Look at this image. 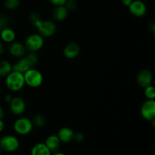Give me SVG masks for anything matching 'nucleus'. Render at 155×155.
Segmentation results:
<instances>
[{
	"label": "nucleus",
	"instance_id": "obj_1",
	"mask_svg": "<svg viewBox=\"0 0 155 155\" xmlns=\"http://www.w3.org/2000/svg\"><path fill=\"white\" fill-rule=\"evenodd\" d=\"M6 87L12 92L21 90L25 85L24 74L16 71H12L5 77Z\"/></svg>",
	"mask_w": 155,
	"mask_h": 155
},
{
	"label": "nucleus",
	"instance_id": "obj_2",
	"mask_svg": "<svg viewBox=\"0 0 155 155\" xmlns=\"http://www.w3.org/2000/svg\"><path fill=\"white\" fill-rule=\"evenodd\" d=\"M25 84L32 88H37L42 85L43 82V76L42 73L34 68H30L24 73Z\"/></svg>",
	"mask_w": 155,
	"mask_h": 155
},
{
	"label": "nucleus",
	"instance_id": "obj_3",
	"mask_svg": "<svg viewBox=\"0 0 155 155\" xmlns=\"http://www.w3.org/2000/svg\"><path fill=\"white\" fill-rule=\"evenodd\" d=\"M44 45V37L39 33H33L26 39L24 46L27 51L35 52L42 48Z\"/></svg>",
	"mask_w": 155,
	"mask_h": 155
},
{
	"label": "nucleus",
	"instance_id": "obj_4",
	"mask_svg": "<svg viewBox=\"0 0 155 155\" xmlns=\"http://www.w3.org/2000/svg\"><path fill=\"white\" fill-rule=\"evenodd\" d=\"M33 128V122L27 117H20L15 121L13 129L15 132L21 136H25L31 133Z\"/></svg>",
	"mask_w": 155,
	"mask_h": 155
},
{
	"label": "nucleus",
	"instance_id": "obj_5",
	"mask_svg": "<svg viewBox=\"0 0 155 155\" xmlns=\"http://www.w3.org/2000/svg\"><path fill=\"white\" fill-rule=\"evenodd\" d=\"M20 142L18 138L12 135L0 137V148L6 152H14L19 148Z\"/></svg>",
	"mask_w": 155,
	"mask_h": 155
},
{
	"label": "nucleus",
	"instance_id": "obj_6",
	"mask_svg": "<svg viewBox=\"0 0 155 155\" xmlns=\"http://www.w3.org/2000/svg\"><path fill=\"white\" fill-rule=\"evenodd\" d=\"M140 113L142 117L149 121L154 120L155 118V101L147 99L141 106Z\"/></svg>",
	"mask_w": 155,
	"mask_h": 155
},
{
	"label": "nucleus",
	"instance_id": "obj_7",
	"mask_svg": "<svg viewBox=\"0 0 155 155\" xmlns=\"http://www.w3.org/2000/svg\"><path fill=\"white\" fill-rule=\"evenodd\" d=\"M38 33L43 37H50L55 33L57 30V26L55 23L52 21H42L40 24L37 26Z\"/></svg>",
	"mask_w": 155,
	"mask_h": 155
},
{
	"label": "nucleus",
	"instance_id": "obj_8",
	"mask_svg": "<svg viewBox=\"0 0 155 155\" xmlns=\"http://www.w3.org/2000/svg\"><path fill=\"white\" fill-rule=\"evenodd\" d=\"M128 8L131 15L137 18H142L145 16L147 12L146 5L141 0H133Z\"/></svg>",
	"mask_w": 155,
	"mask_h": 155
},
{
	"label": "nucleus",
	"instance_id": "obj_9",
	"mask_svg": "<svg viewBox=\"0 0 155 155\" xmlns=\"http://www.w3.org/2000/svg\"><path fill=\"white\" fill-rule=\"evenodd\" d=\"M9 109L11 112L15 115H21L25 111L26 103L21 98L15 97L12 98L9 102Z\"/></svg>",
	"mask_w": 155,
	"mask_h": 155
},
{
	"label": "nucleus",
	"instance_id": "obj_10",
	"mask_svg": "<svg viewBox=\"0 0 155 155\" xmlns=\"http://www.w3.org/2000/svg\"><path fill=\"white\" fill-rule=\"evenodd\" d=\"M136 80L141 87L145 88L151 85L153 81V75L149 70L143 69L138 73Z\"/></svg>",
	"mask_w": 155,
	"mask_h": 155
},
{
	"label": "nucleus",
	"instance_id": "obj_11",
	"mask_svg": "<svg viewBox=\"0 0 155 155\" xmlns=\"http://www.w3.org/2000/svg\"><path fill=\"white\" fill-rule=\"evenodd\" d=\"M9 54L15 58H22L26 54V49L24 44L18 42H12L8 48Z\"/></svg>",
	"mask_w": 155,
	"mask_h": 155
},
{
	"label": "nucleus",
	"instance_id": "obj_12",
	"mask_svg": "<svg viewBox=\"0 0 155 155\" xmlns=\"http://www.w3.org/2000/svg\"><path fill=\"white\" fill-rule=\"evenodd\" d=\"M64 55L68 59H73L77 58L80 53V47L76 42H71L68 44L64 48Z\"/></svg>",
	"mask_w": 155,
	"mask_h": 155
},
{
	"label": "nucleus",
	"instance_id": "obj_13",
	"mask_svg": "<svg viewBox=\"0 0 155 155\" xmlns=\"http://www.w3.org/2000/svg\"><path fill=\"white\" fill-rule=\"evenodd\" d=\"M74 132L72 129L69 127H61L58 132V137L60 139L61 142L64 143H69L74 140Z\"/></svg>",
	"mask_w": 155,
	"mask_h": 155
},
{
	"label": "nucleus",
	"instance_id": "obj_14",
	"mask_svg": "<svg viewBox=\"0 0 155 155\" xmlns=\"http://www.w3.org/2000/svg\"><path fill=\"white\" fill-rule=\"evenodd\" d=\"M44 143L51 151V153H54L56 151H58L61 145V141L57 135H51L47 137Z\"/></svg>",
	"mask_w": 155,
	"mask_h": 155
},
{
	"label": "nucleus",
	"instance_id": "obj_15",
	"mask_svg": "<svg viewBox=\"0 0 155 155\" xmlns=\"http://www.w3.org/2000/svg\"><path fill=\"white\" fill-rule=\"evenodd\" d=\"M0 37L2 42H6V43H12L15 40L16 33L12 29L5 27L0 30Z\"/></svg>",
	"mask_w": 155,
	"mask_h": 155
},
{
	"label": "nucleus",
	"instance_id": "obj_16",
	"mask_svg": "<svg viewBox=\"0 0 155 155\" xmlns=\"http://www.w3.org/2000/svg\"><path fill=\"white\" fill-rule=\"evenodd\" d=\"M30 68H33L32 66L30 65V62L28 61L26 57L21 58L20 60H18L16 63L14 65H12V71H16L18 72H21L22 74H24V72L27 71V70L30 69Z\"/></svg>",
	"mask_w": 155,
	"mask_h": 155
},
{
	"label": "nucleus",
	"instance_id": "obj_17",
	"mask_svg": "<svg viewBox=\"0 0 155 155\" xmlns=\"http://www.w3.org/2000/svg\"><path fill=\"white\" fill-rule=\"evenodd\" d=\"M68 11L64 5L55 6L52 12V17L54 21H62L68 17Z\"/></svg>",
	"mask_w": 155,
	"mask_h": 155
},
{
	"label": "nucleus",
	"instance_id": "obj_18",
	"mask_svg": "<svg viewBox=\"0 0 155 155\" xmlns=\"http://www.w3.org/2000/svg\"><path fill=\"white\" fill-rule=\"evenodd\" d=\"M51 151L45 143H37L34 145L30 151V155H51Z\"/></svg>",
	"mask_w": 155,
	"mask_h": 155
},
{
	"label": "nucleus",
	"instance_id": "obj_19",
	"mask_svg": "<svg viewBox=\"0 0 155 155\" xmlns=\"http://www.w3.org/2000/svg\"><path fill=\"white\" fill-rule=\"evenodd\" d=\"M12 71V65L8 61H0V75L6 77Z\"/></svg>",
	"mask_w": 155,
	"mask_h": 155
},
{
	"label": "nucleus",
	"instance_id": "obj_20",
	"mask_svg": "<svg viewBox=\"0 0 155 155\" xmlns=\"http://www.w3.org/2000/svg\"><path fill=\"white\" fill-rule=\"evenodd\" d=\"M46 117L43 114H38L35 115L34 117L32 120L33 126L35 125L37 127H44L46 124Z\"/></svg>",
	"mask_w": 155,
	"mask_h": 155
},
{
	"label": "nucleus",
	"instance_id": "obj_21",
	"mask_svg": "<svg viewBox=\"0 0 155 155\" xmlns=\"http://www.w3.org/2000/svg\"><path fill=\"white\" fill-rule=\"evenodd\" d=\"M29 21L32 25L34 26L35 27H37V26L40 24L42 20L41 19L40 15L37 12H32L29 16Z\"/></svg>",
	"mask_w": 155,
	"mask_h": 155
},
{
	"label": "nucleus",
	"instance_id": "obj_22",
	"mask_svg": "<svg viewBox=\"0 0 155 155\" xmlns=\"http://www.w3.org/2000/svg\"><path fill=\"white\" fill-rule=\"evenodd\" d=\"M20 0H5L4 6L8 10H15L20 5Z\"/></svg>",
	"mask_w": 155,
	"mask_h": 155
},
{
	"label": "nucleus",
	"instance_id": "obj_23",
	"mask_svg": "<svg viewBox=\"0 0 155 155\" xmlns=\"http://www.w3.org/2000/svg\"><path fill=\"white\" fill-rule=\"evenodd\" d=\"M144 94H145V97L147 99H152L154 100L155 98V89L152 85L146 86L145 87V90H144Z\"/></svg>",
	"mask_w": 155,
	"mask_h": 155
},
{
	"label": "nucleus",
	"instance_id": "obj_24",
	"mask_svg": "<svg viewBox=\"0 0 155 155\" xmlns=\"http://www.w3.org/2000/svg\"><path fill=\"white\" fill-rule=\"evenodd\" d=\"M25 57L28 60V61L30 62L32 68H33V67H34L35 65H36V64L38 63V60H39V58H38V56L36 55L34 52H30L29 54H26Z\"/></svg>",
	"mask_w": 155,
	"mask_h": 155
},
{
	"label": "nucleus",
	"instance_id": "obj_25",
	"mask_svg": "<svg viewBox=\"0 0 155 155\" xmlns=\"http://www.w3.org/2000/svg\"><path fill=\"white\" fill-rule=\"evenodd\" d=\"M64 6L68 12H74L77 8V3L74 0H67Z\"/></svg>",
	"mask_w": 155,
	"mask_h": 155
},
{
	"label": "nucleus",
	"instance_id": "obj_26",
	"mask_svg": "<svg viewBox=\"0 0 155 155\" xmlns=\"http://www.w3.org/2000/svg\"><path fill=\"white\" fill-rule=\"evenodd\" d=\"M8 19L6 16L5 15H2L0 16V30L3 28H5V27H8Z\"/></svg>",
	"mask_w": 155,
	"mask_h": 155
},
{
	"label": "nucleus",
	"instance_id": "obj_27",
	"mask_svg": "<svg viewBox=\"0 0 155 155\" xmlns=\"http://www.w3.org/2000/svg\"><path fill=\"white\" fill-rule=\"evenodd\" d=\"M85 139L84 134L82 133H74V140H75L76 142H82Z\"/></svg>",
	"mask_w": 155,
	"mask_h": 155
},
{
	"label": "nucleus",
	"instance_id": "obj_28",
	"mask_svg": "<svg viewBox=\"0 0 155 155\" xmlns=\"http://www.w3.org/2000/svg\"><path fill=\"white\" fill-rule=\"evenodd\" d=\"M49 2L53 5L60 6V5H64L67 0H49Z\"/></svg>",
	"mask_w": 155,
	"mask_h": 155
},
{
	"label": "nucleus",
	"instance_id": "obj_29",
	"mask_svg": "<svg viewBox=\"0 0 155 155\" xmlns=\"http://www.w3.org/2000/svg\"><path fill=\"white\" fill-rule=\"evenodd\" d=\"M133 1V0H121V2H122L123 4H124L125 6H127V7H128V6L131 4V2Z\"/></svg>",
	"mask_w": 155,
	"mask_h": 155
},
{
	"label": "nucleus",
	"instance_id": "obj_30",
	"mask_svg": "<svg viewBox=\"0 0 155 155\" xmlns=\"http://www.w3.org/2000/svg\"><path fill=\"white\" fill-rule=\"evenodd\" d=\"M5 116V110L3 107L0 105V120H2V118Z\"/></svg>",
	"mask_w": 155,
	"mask_h": 155
},
{
	"label": "nucleus",
	"instance_id": "obj_31",
	"mask_svg": "<svg viewBox=\"0 0 155 155\" xmlns=\"http://www.w3.org/2000/svg\"><path fill=\"white\" fill-rule=\"evenodd\" d=\"M12 95H9V94H8V95H6L5 97V101H7V102H8V103L10 102L11 101H12Z\"/></svg>",
	"mask_w": 155,
	"mask_h": 155
},
{
	"label": "nucleus",
	"instance_id": "obj_32",
	"mask_svg": "<svg viewBox=\"0 0 155 155\" xmlns=\"http://www.w3.org/2000/svg\"><path fill=\"white\" fill-rule=\"evenodd\" d=\"M5 128V123L3 122L2 120H0V133L3 131Z\"/></svg>",
	"mask_w": 155,
	"mask_h": 155
},
{
	"label": "nucleus",
	"instance_id": "obj_33",
	"mask_svg": "<svg viewBox=\"0 0 155 155\" xmlns=\"http://www.w3.org/2000/svg\"><path fill=\"white\" fill-rule=\"evenodd\" d=\"M5 51V48H4V45H3L2 42L0 41V54H2Z\"/></svg>",
	"mask_w": 155,
	"mask_h": 155
},
{
	"label": "nucleus",
	"instance_id": "obj_34",
	"mask_svg": "<svg viewBox=\"0 0 155 155\" xmlns=\"http://www.w3.org/2000/svg\"><path fill=\"white\" fill-rule=\"evenodd\" d=\"M149 28L151 29V30L153 32V33H154L155 25H154V22H151V25L149 26Z\"/></svg>",
	"mask_w": 155,
	"mask_h": 155
},
{
	"label": "nucleus",
	"instance_id": "obj_35",
	"mask_svg": "<svg viewBox=\"0 0 155 155\" xmlns=\"http://www.w3.org/2000/svg\"><path fill=\"white\" fill-rule=\"evenodd\" d=\"M51 155H66V154H64V153H62V152L56 151V152H54V153H53V154H51Z\"/></svg>",
	"mask_w": 155,
	"mask_h": 155
},
{
	"label": "nucleus",
	"instance_id": "obj_36",
	"mask_svg": "<svg viewBox=\"0 0 155 155\" xmlns=\"http://www.w3.org/2000/svg\"><path fill=\"white\" fill-rule=\"evenodd\" d=\"M1 153H2V150H1V148H0V155H1Z\"/></svg>",
	"mask_w": 155,
	"mask_h": 155
},
{
	"label": "nucleus",
	"instance_id": "obj_37",
	"mask_svg": "<svg viewBox=\"0 0 155 155\" xmlns=\"http://www.w3.org/2000/svg\"><path fill=\"white\" fill-rule=\"evenodd\" d=\"M2 76H1V75H0V80H1V79H2Z\"/></svg>",
	"mask_w": 155,
	"mask_h": 155
}]
</instances>
